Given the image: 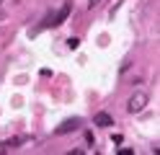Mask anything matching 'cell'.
I'll return each mask as SVG.
<instances>
[{"instance_id": "obj_1", "label": "cell", "mask_w": 160, "mask_h": 155, "mask_svg": "<svg viewBox=\"0 0 160 155\" xmlns=\"http://www.w3.org/2000/svg\"><path fill=\"white\" fill-rule=\"evenodd\" d=\"M70 10H72V5H70V3H62V5H59L54 13H52V16H47V18L42 21L39 31H42V28H54V26H62L65 21H67V16H70Z\"/></svg>"}, {"instance_id": "obj_2", "label": "cell", "mask_w": 160, "mask_h": 155, "mask_svg": "<svg viewBox=\"0 0 160 155\" xmlns=\"http://www.w3.org/2000/svg\"><path fill=\"white\" fill-rule=\"evenodd\" d=\"M147 101H150V96H147L145 90H134L132 98L127 101V111H129V114H139V111L147 106Z\"/></svg>"}, {"instance_id": "obj_3", "label": "cell", "mask_w": 160, "mask_h": 155, "mask_svg": "<svg viewBox=\"0 0 160 155\" xmlns=\"http://www.w3.org/2000/svg\"><path fill=\"white\" fill-rule=\"evenodd\" d=\"M80 124H83V119L80 116H72V119H65L62 124H59V127L54 129V134H70V132H75Z\"/></svg>"}, {"instance_id": "obj_4", "label": "cell", "mask_w": 160, "mask_h": 155, "mask_svg": "<svg viewBox=\"0 0 160 155\" xmlns=\"http://www.w3.org/2000/svg\"><path fill=\"white\" fill-rule=\"evenodd\" d=\"M93 124H96V127H114V116L106 114V111H98L93 116Z\"/></svg>"}, {"instance_id": "obj_5", "label": "cell", "mask_w": 160, "mask_h": 155, "mask_svg": "<svg viewBox=\"0 0 160 155\" xmlns=\"http://www.w3.org/2000/svg\"><path fill=\"white\" fill-rule=\"evenodd\" d=\"M21 142H26V137H18V140H11V142H3L0 147H3V152H5V150H16Z\"/></svg>"}, {"instance_id": "obj_6", "label": "cell", "mask_w": 160, "mask_h": 155, "mask_svg": "<svg viewBox=\"0 0 160 155\" xmlns=\"http://www.w3.org/2000/svg\"><path fill=\"white\" fill-rule=\"evenodd\" d=\"M67 44H70V49H78V47H80V39H75V36H70V39H67Z\"/></svg>"}, {"instance_id": "obj_7", "label": "cell", "mask_w": 160, "mask_h": 155, "mask_svg": "<svg viewBox=\"0 0 160 155\" xmlns=\"http://www.w3.org/2000/svg\"><path fill=\"white\" fill-rule=\"evenodd\" d=\"M96 5H98V0H91V3H88V8H91V10H93Z\"/></svg>"}, {"instance_id": "obj_8", "label": "cell", "mask_w": 160, "mask_h": 155, "mask_svg": "<svg viewBox=\"0 0 160 155\" xmlns=\"http://www.w3.org/2000/svg\"><path fill=\"white\" fill-rule=\"evenodd\" d=\"M3 3H5V0H0V5H3Z\"/></svg>"}]
</instances>
